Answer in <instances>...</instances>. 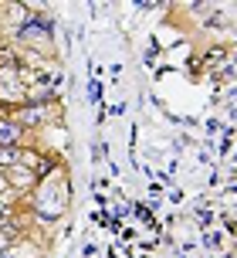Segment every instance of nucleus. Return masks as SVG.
Here are the masks:
<instances>
[{"label":"nucleus","instance_id":"1","mask_svg":"<svg viewBox=\"0 0 237 258\" xmlns=\"http://www.w3.org/2000/svg\"><path fill=\"white\" fill-rule=\"evenodd\" d=\"M0 143H4V146L17 143V126H11V122H0Z\"/></svg>","mask_w":237,"mask_h":258},{"label":"nucleus","instance_id":"2","mask_svg":"<svg viewBox=\"0 0 237 258\" xmlns=\"http://www.w3.org/2000/svg\"><path fill=\"white\" fill-rule=\"evenodd\" d=\"M0 258H11V255H7V251H0Z\"/></svg>","mask_w":237,"mask_h":258}]
</instances>
